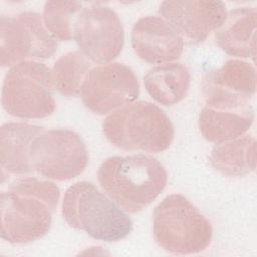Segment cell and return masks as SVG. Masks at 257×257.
<instances>
[{"label":"cell","instance_id":"4fadbf2b","mask_svg":"<svg viewBox=\"0 0 257 257\" xmlns=\"http://www.w3.org/2000/svg\"><path fill=\"white\" fill-rule=\"evenodd\" d=\"M132 46L145 62L164 64L178 60L184 50V40L162 17L140 18L131 32Z\"/></svg>","mask_w":257,"mask_h":257},{"label":"cell","instance_id":"d6986e66","mask_svg":"<svg viewBox=\"0 0 257 257\" xmlns=\"http://www.w3.org/2000/svg\"><path fill=\"white\" fill-rule=\"evenodd\" d=\"M91 63L80 50L61 55L50 68L54 90L66 97L78 96Z\"/></svg>","mask_w":257,"mask_h":257},{"label":"cell","instance_id":"7a4b0ae2","mask_svg":"<svg viewBox=\"0 0 257 257\" xmlns=\"http://www.w3.org/2000/svg\"><path fill=\"white\" fill-rule=\"evenodd\" d=\"M103 192L124 212L137 214L148 207L166 188L165 167L150 155L113 156L98 168Z\"/></svg>","mask_w":257,"mask_h":257},{"label":"cell","instance_id":"ffe728a7","mask_svg":"<svg viewBox=\"0 0 257 257\" xmlns=\"http://www.w3.org/2000/svg\"><path fill=\"white\" fill-rule=\"evenodd\" d=\"M84 8V2L47 1L43 8V23L56 40L69 41L73 38L76 20Z\"/></svg>","mask_w":257,"mask_h":257},{"label":"cell","instance_id":"ac0fdd59","mask_svg":"<svg viewBox=\"0 0 257 257\" xmlns=\"http://www.w3.org/2000/svg\"><path fill=\"white\" fill-rule=\"evenodd\" d=\"M212 167L227 177H244L256 169V139L246 135L217 145L210 154Z\"/></svg>","mask_w":257,"mask_h":257},{"label":"cell","instance_id":"8fae6325","mask_svg":"<svg viewBox=\"0 0 257 257\" xmlns=\"http://www.w3.org/2000/svg\"><path fill=\"white\" fill-rule=\"evenodd\" d=\"M257 74L252 63L242 59L227 60L203 77L205 105L212 107H241L250 104L256 92Z\"/></svg>","mask_w":257,"mask_h":257},{"label":"cell","instance_id":"5bb4252c","mask_svg":"<svg viewBox=\"0 0 257 257\" xmlns=\"http://www.w3.org/2000/svg\"><path fill=\"white\" fill-rule=\"evenodd\" d=\"M256 24L255 7H238L227 12L223 24L215 31L217 45L228 55L238 58L256 56Z\"/></svg>","mask_w":257,"mask_h":257},{"label":"cell","instance_id":"9c48e42d","mask_svg":"<svg viewBox=\"0 0 257 257\" xmlns=\"http://www.w3.org/2000/svg\"><path fill=\"white\" fill-rule=\"evenodd\" d=\"M80 51L96 64L112 62L121 52L124 31L117 13L110 7L92 3L78 16L73 33Z\"/></svg>","mask_w":257,"mask_h":257},{"label":"cell","instance_id":"6da1fadb","mask_svg":"<svg viewBox=\"0 0 257 257\" xmlns=\"http://www.w3.org/2000/svg\"><path fill=\"white\" fill-rule=\"evenodd\" d=\"M59 197V188L48 179L14 181L0 197L1 238L11 244H25L45 236Z\"/></svg>","mask_w":257,"mask_h":257},{"label":"cell","instance_id":"ba28073f","mask_svg":"<svg viewBox=\"0 0 257 257\" xmlns=\"http://www.w3.org/2000/svg\"><path fill=\"white\" fill-rule=\"evenodd\" d=\"M57 50V40L46 29L42 15L25 11L0 19V64L3 68L25 61L47 59Z\"/></svg>","mask_w":257,"mask_h":257},{"label":"cell","instance_id":"2e32d148","mask_svg":"<svg viewBox=\"0 0 257 257\" xmlns=\"http://www.w3.org/2000/svg\"><path fill=\"white\" fill-rule=\"evenodd\" d=\"M44 127L27 122H6L0 127V162L2 172L24 175L33 172L29 150L32 141Z\"/></svg>","mask_w":257,"mask_h":257},{"label":"cell","instance_id":"5b68a950","mask_svg":"<svg viewBox=\"0 0 257 257\" xmlns=\"http://www.w3.org/2000/svg\"><path fill=\"white\" fill-rule=\"evenodd\" d=\"M153 234L159 247L173 254L190 255L211 244L210 221L181 194H171L154 209Z\"/></svg>","mask_w":257,"mask_h":257},{"label":"cell","instance_id":"3957f363","mask_svg":"<svg viewBox=\"0 0 257 257\" xmlns=\"http://www.w3.org/2000/svg\"><path fill=\"white\" fill-rule=\"evenodd\" d=\"M61 214L70 227L99 241H119L133 230L126 212L95 185L85 181L76 182L66 190Z\"/></svg>","mask_w":257,"mask_h":257},{"label":"cell","instance_id":"8992f818","mask_svg":"<svg viewBox=\"0 0 257 257\" xmlns=\"http://www.w3.org/2000/svg\"><path fill=\"white\" fill-rule=\"evenodd\" d=\"M53 90L50 68L37 60H25L13 65L6 72L1 90V104L14 117H47L56 106Z\"/></svg>","mask_w":257,"mask_h":257},{"label":"cell","instance_id":"7c38bea8","mask_svg":"<svg viewBox=\"0 0 257 257\" xmlns=\"http://www.w3.org/2000/svg\"><path fill=\"white\" fill-rule=\"evenodd\" d=\"M159 13L188 44L204 42L224 22L227 9L223 1H163Z\"/></svg>","mask_w":257,"mask_h":257},{"label":"cell","instance_id":"277c9868","mask_svg":"<svg viewBox=\"0 0 257 257\" xmlns=\"http://www.w3.org/2000/svg\"><path fill=\"white\" fill-rule=\"evenodd\" d=\"M106 140L123 151L161 153L174 140V125L156 104L135 100L107 114L102 121Z\"/></svg>","mask_w":257,"mask_h":257},{"label":"cell","instance_id":"e0dca14e","mask_svg":"<svg viewBox=\"0 0 257 257\" xmlns=\"http://www.w3.org/2000/svg\"><path fill=\"white\" fill-rule=\"evenodd\" d=\"M190 71L182 62L159 64L144 76V85L150 96L160 104L172 106L180 102L190 87Z\"/></svg>","mask_w":257,"mask_h":257},{"label":"cell","instance_id":"9a60e30c","mask_svg":"<svg viewBox=\"0 0 257 257\" xmlns=\"http://www.w3.org/2000/svg\"><path fill=\"white\" fill-rule=\"evenodd\" d=\"M253 121L251 104L234 108L204 105L199 113L198 126L205 140L219 145L244 136Z\"/></svg>","mask_w":257,"mask_h":257},{"label":"cell","instance_id":"30bf717a","mask_svg":"<svg viewBox=\"0 0 257 257\" xmlns=\"http://www.w3.org/2000/svg\"><path fill=\"white\" fill-rule=\"evenodd\" d=\"M140 95V83L134 70L120 62L92 67L80 90V98L93 113L104 115L135 101Z\"/></svg>","mask_w":257,"mask_h":257},{"label":"cell","instance_id":"52a82bcc","mask_svg":"<svg viewBox=\"0 0 257 257\" xmlns=\"http://www.w3.org/2000/svg\"><path fill=\"white\" fill-rule=\"evenodd\" d=\"M29 158L33 172L53 181L74 179L88 164L85 143L68 128L44 130L32 141Z\"/></svg>","mask_w":257,"mask_h":257}]
</instances>
